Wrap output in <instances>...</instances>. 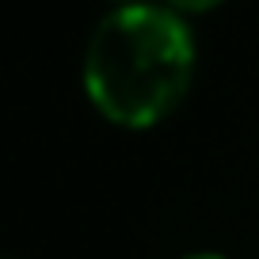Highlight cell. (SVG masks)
Instances as JSON below:
<instances>
[{
  "instance_id": "6da1fadb",
  "label": "cell",
  "mask_w": 259,
  "mask_h": 259,
  "mask_svg": "<svg viewBox=\"0 0 259 259\" xmlns=\"http://www.w3.org/2000/svg\"><path fill=\"white\" fill-rule=\"evenodd\" d=\"M194 73L191 27L168 4H118L84 50V92L107 122L145 130L183 99Z\"/></svg>"
},
{
  "instance_id": "7a4b0ae2",
  "label": "cell",
  "mask_w": 259,
  "mask_h": 259,
  "mask_svg": "<svg viewBox=\"0 0 259 259\" xmlns=\"http://www.w3.org/2000/svg\"><path fill=\"white\" fill-rule=\"evenodd\" d=\"M164 4L179 16H202V12H213L218 4H225V0H164Z\"/></svg>"
},
{
  "instance_id": "3957f363",
  "label": "cell",
  "mask_w": 259,
  "mask_h": 259,
  "mask_svg": "<svg viewBox=\"0 0 259 259\" xmlns=\"http://www.w3.org/2000/svg\"><path fill=\"white\" fill-rule=\"evenodd\" d=\"M187 259H225V255H218V251H198V255H187Z\"/></svg>"
},
{
  "instance_id": "277c9868",
  "label": "cell",
  "mask_w": 259,
  "mask_h": 259,
  "mask_svg": "<svg viewBox=\"0 0 259 259\" xmlns=\"http://www.w3.org/2000/svg\"><path fill=\"white\" fill-rule=\"evenodd\" d=\"M118 4H134V0H118Z\"/></svg>"
}]
</instances>
